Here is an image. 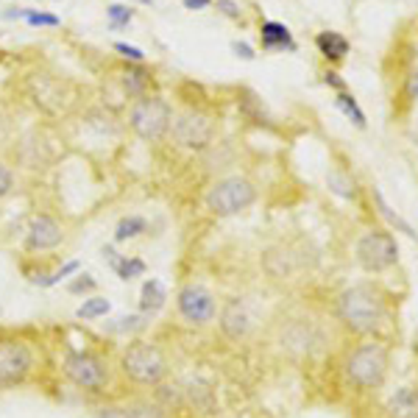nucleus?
<instances>
[{"mask_svg": "<svg viewBox=\"0 0 418 418\" xmlns=\"http://www.w3.org/2000/svg\"><path fill=\"white\" fill-rule=\"evenodd\" d=\"M65 376L78 388H103L106 382V368L101 362V357L89 354V351H72L65 360Z\"/></svg>", "mask_w": 418, "mask_h": 418, "instance_id": "9b49d317", "label": "nucleus"}, {"mask_svg": "<svg viewBox=\"0 0 418 418\" xmlns=\"http://www.w3.org/2000/svg\"><path fill=\"white\" fill-rule=\"evenodd\" d=\"M123 84H126V89L132 92V95H145V89H148V72H142V70H129L126 72V78H123Z\"/></svg>", "mask_w": 418, "mask_h": 418, "instance_id": "b1692460", "label": "nucleus"}, {"mask_svg": "<svg viewBox=\"0 0 418 418\" xmlns=\"http://www.w3.org/2000/svg\"><path fill=\"white\" fill-rule=\"evenodd\" d=\"M385 416L388 418H418V388L405 385L399 388L388 402H385Z\"/></svg>", "mask_w": 418, "mask_h": 418, "instance_id": "4468645a", "label": "nucleus"}, {"mask_svg": "<svg viewBox=\"0 0 418 418\" xmlns=\"http://www.w3.org/2000/svg\"><path fill=\"white\" fill-rule=\"evenodd\" d=\"M173 139L182 145V148H190V151H201L207 148L212 137H215V120L204 115V112H182L176 120H173Z\"/></svg>", "mask_w": 418, "mask_h": 418, "instance_id": "6e6552de", "label": "nucleus"}, {"mask_svg": "<svg viewBox=\"0 0 418 418\" xmlns=\"http://www.w3.org/2000/svg\"><path fill=\"white\" fill-rule=\"evenodd\" d=\"M62 243V226L51 215H39L28 226V248L31 251H48Z\"/></svg>", "mask_w": 418, "mask_h": 418, "instance_id": "ddd939ff", "label": "nucleus"}, {"mask_svg": "<svg viewBox=\"0 0 418 418\" xmlns=\"http://www.w3.org/2000/svg\"><path fill=\"white\" fill-rule=\"evenodd\" d=\"M129 123L142 139H162L170 126H173V112L170 103L159 95H142L134 101L132 112H129Z\"/></svg>", "mask_w": 418, "mask_h": 418, "instance_id": "7ed1b4c3", "label": "nucleus"}, {"mask_svg": "<svg viewBox=\"0 0 418 418\" xmlns=\"http://www.w3.org/2000/svg\"><path fill=\"white\" fill-rule=\"evenodd\" d=\"M31 25H59V17H53V14H39V11H25L23 14Z\"/></svg>", "mask_w": 418, "mask_h": 418, "instance_id": "a878e982", "label": "nucleus"}, {"mask_svg": "<svg viewBox=\"0 0 418 418\" xmlns=\"http://www.w3.org/2000/svg\"><path fill=\"white\" fill-rule=\"evenodd\" d=\"M78 268H81V265H78V260H72V262H68V265H62V268H59V271H56L51 279H45V284H48V287H51V284H59L62 279H68L70 274H75Z\"/></svg>", "mask_w": 418, "mask_h": 418, "instance_id": "bb28decb", "label": "nucleus"}, {"mask_svg": "<svg viewBox=\"0 0 418 418\" xmlns=\"http://www.w3.org/2000/svg\"><path fill=\"white\" fill-rule=\"evenodd\" d=\"M257 201V187L248 182V179H240V176H232V179H223L217 182L207 196V207L212 215L217 217H232V215H240Z\"/></svg>", "mask_w": 418, "mask_h": 418, "instance_id": "423d86ee", "label": "nucleus"}, {"mask_svg": "<svg viewBox=\"0 0 418 418\" xmlns=\"http://www.w3.org/2000/svg\"><path fill=\"white\" fill-rule=\"evenodd\" d=\"M254 310L246 298H229L226 307L220 310V329L229 341H243L254 329Z\"/></svg>", "mask_w": 418, "mask_h": 418, "instance_id": "f8f14e48", "label": "nucleus"}, {"mask_svg": "<svg viewBox=\"0 0 418 418\" xmlns=\"http://www.w3.org/2000/svg\"><path fill=\"white\" fill-rule=\"evenodd\" d=\"M109 310H112V304H109L106 298H87V301L75 310V315L84 318V321H95V318H103Z\"/></svg>", "mask_w": 418, "mask_h": 418, "instance_id": "aec40b11", "label": "nucleus"}, {"mask_svg": "<svg viewBox=\"0 0 418 418\" xmlns=\"http://www.w3.org/2000/svg\"><path fill=\"white\" fill-rule=\"evenodd\" d=\"M217 8H220L226 17H232V20H240V8H237L232 0H217Z\"/></svg>", "mask_w": 418, "mask_h": 418, "instance_id": "2f4dec72", "label": "nucleus"}, {"mask_svg": "<svg viewBox=\"0 0 418 418\" xmlns=\"http://www.w3.org/2000/svg\"><path fill=\"white\" fill-rule=\"evenodd\" d=\"M6 137V120H3V112H0V139Z\"/></svg>", "mask_w": 418, "mask_h": 418, "instance_id": "c9c22d12", "label": "nucleus"}, {"mask_svg": "<svg viewBox=\"0 0 418 418\" xmlns=\"http://www.w3.org/2000/svg\"><path fill=\"white\" fill-rule=\"evenodd\" d=\"M34 365V354L28 343L14 338H0V388H11L25 379Z\"/></svg>", "mask_w": 418, "mask_h": 418, "instance_id": "1a4fd4ad", "label": "nucleus"}, {"mask_svg": "<svg viewBox=\"0 0 418 418\" xmlns=\"http://www.w3.org/2000/svg\"><path fill=\"white\" fill-rule=\"evenodd\" d=\"M357 262L368 274H382L399 262V243L388 229H371L357 240Z\"/></svg>", "mask_w": 418, "mask_h": 418, "instance_id": "39448f33", "label": "nucleus"}, {"mask_svg": "<svg viewBox=\"0 0 418 418\" xmlns=\"http://www.w3.org/2000/svg\"><path fill=\"white\" fill-rule=\"evenodd\" d=\"M115 51L120 53V56H126V59H132V62H142V51L134 48V45H126V42H118L115 45Z\"/></svg>", "mask_w": 418, "mask_h": 418, "instance_id": "cd10ccee", "label": "nucleus"}, {"mask_svg": "<svg viewBox=\"0 0 418 418\" xmlns=\"http://www.w3.org/2000/svg\"><path fill=\"white\" fill-rule=\"evenodd\" d=\"M416 142H418V126H416Z\"/></svg>", "mask_w": 418, "mask_h": 418, "instance_id": "e433bc0d", "label": "nucleus"}, {"mask_svg": "<svg viewBox=\"0 0 418 418\" xmlns=\"http://www.w3.org/2000/svg\"><path fill=\"white\" fill-rule=\"evenodd\" d=\"M132 17H134V11H132V8L120 6V3L109 6V20H112V25H115V28H120V25H129V23H132Z\"/></svg>", "mask_w": 418, "mask_h": 418, "instance_id": "393cba45", "label": "nucleus"}, {"mask_svg": "<svg viewBox=\"0 0 418 418\" xmlns=\"http://www.w3.org/2000/svg\"><path fill=\"white\" fill-rule=\"evenodd\" d=\"M232 51H234L237 56H243V59H254V51H251L246 42H232Z\"/></svg>", "mask_w": 418, "mask_h": 418, "instance_id": "473e14b6", "label": "nucleus"}, {"mask_svg": "<svg viewBox=\"0 0 418 418\" xmlns=\"http://www.w3.org/2000/svg\"><path fill=\"white\" fill-rule=\"evenodd\" d=\"M176 307L190 327H207L217 315V301L204 284H184L176 296Z\"/></svg>", "mask_w": 418, "mask_h": 418, "instance_id": "0eeeda50", "label": "nucleus"}, {"mask_svg": "<svg viewBox=\"0 0 418 418\" xmlns=\"http://www.w3.org/2000/svg\"><path fill=\"white\" fill-rule=\"evenodd\" d=\"M327 184H329V190L332 193H338V196H343V198H351L354 196V182L343 176V173H338V170H332L329 176H327Z\"/></svg>", "mask_w": 418, "mask_h": 418, "instance_id": "4be33fe9", "label": "nucleus"}, {"mask_svg": "<svg viewBox=\"0 0 418 418\" xmlns=\"http://www.w3.org/2000/svg\"><path fill=\"white\" fill-rule=\"evenodd\" d=\"M84 290H95V279L81 277L78 281H72V284H70V293H84Z\"/></svg>", "mask_w": 418, "mask_h": 418, "instance_id": "7c9ffc66", "label": "nucleus"}, {"mask_svg": "<svg viewBox=\"0 0 418 418\" xmlns=\"http://www.w3.org/2000/svg\"><path fill=\"white\" fill-rule=\"evenodd\" d=\"M405 89H407V98H413L418 103V70H413L410 75H407V81H405Z\"/></svg>", "mask_w": 418, "mask_h": 418, "instance_id": "c85d7f7f", "label": "nucleus"}, {"mask_svg": "<svg viewBox=\"0 0 418 418\" xmlns=\"http://www.w3.org/2000/svg\"><path fill=\"white\" fill-rule=\"evenodd\" d=\"M11 184H14V179H11V170L0 165V198H3V196L11 190Z\"/></svg>", "mask_w": 418, "mask_h": 418, "instance_id": "c756f323", "label": "nucleus"}, {"mask_svg": "<svg viewBox=\"0 0 418 418\" xmlns=\"http://www.w3.org/2000/svg\"><path fill=\"white\" fill-rule=\"evenodd\" d=\"M338 109L346 115L357 129H365V115H362V109L357 106V101H354L348 92H338Z\"/></svg>", "mask_w": 418, "mask_h": 418, "instance_id": "412c9836", "label": "nucleus"}, {"mask_svg": "<svg viewBox=\"0 0 418 418\" xmlns=\"http://www.w3.org/2000/svg\"><path fill=\"white\" fill-rule=\"evenodd\" d=\"M115 271H118V277L123 279V281H132V279H137L145 274V262L137 260V257H132V260H120V262L115 265Z\"/></svg>", "mask_w": 418, "mask_h": 418, "instance_id": "5701e85b", "label": "nucleus"}, {"mask_svg": "<svg viewBox=\"0 0 418 418\" xmlns=\"http://www.w3.org/2000/svg\"><path fill=\"white\" fill-rule=\"evenodd\" d=\"M262 48L265 51H293L296 42L281 23H262Z\"/></svg>", "mask_w": 418, "mask_h": 418, "instance_id": "f3484780", "label": "nucleus"}, {"mask_svg": "<svg viewBox=\"0 0 418 418\" xmlns=\"http://www.w3.org/2000/svg\"><path fill=\"white\" fill-rule=\"evenodd\" d=\"M388 365H391V351L385 348V343L362 341L346 354L343 376L357 391H376L388 376Z\"/></svg>", "mask_w": 418, "mask_h": 418, "instance_id": "f03ea898", "label": "nucleus"}, {"mask_svg": "<svg viewBox=\"0 0 418 418\" xmlns=\"http://www.w3.org/2000/svg\"><path fill=\"white\" fill-rule=\"evenodd\" d=\"M324 81H327L329 87H335V89H341V92L346 89V81H343V78H338V72H327V75H324Z\"/></svg>", "mask_w": 418, "mask_h": 418, "instance_id": "72a5a7b5", "label": "nucleus"}, {"mask_svg": "<svg viewBox=\"0 0 418 418\" xmlns=\"http://www.w3.org/2000/svg\"><path fill=\"white\" fill-rule=\"evenodd\" d=\"M165 301H167L165 284H162L159 279H148V281L142 284V293H139V310H142L145 315H153V312H159V310L165 307Z\"/></svg>", "mask_w": 418, "mask_h": 418, "instance_id": "dca6fc26", "label": "nucleus"}, {"mask_svg": "<svg viewBox=\"0 0 418 418\" xmlns=\"http://www.w3.org/2000/svg\"><path fill=\"white\" fill-rule=\"evenodd\" d=\"M212 0H184V6L187 8H193V11H201V8H207Z\"/></svg>", "mask_w": 418, "mask_h": 418, "instance_id": "f704fd0d", "label": "nucleus"}, {"mask_svg": "<svg viewBox=\"0 0 418 418\" xmlns=\"http://www.w3.org/2000/svg\"><path fill=\"white\" fill-rule=\"evenodd\" d=\"M120 365H123L126 376L139 385H159L167 374V360H165L162 348L145 343V341H137L126 348Z\"/></svg>", "mask_w": 418, "mask_h": 418, "instance_id": "20e7f679", "label": "nucleus"}, {"mask_svg": "<svg viewBox=\"0 0 418 418\" xmlns=\"http://www.w3.org/2000/svg\"><path fill=\"white\" fill-rule=\"evenodd\" d=\"M374 201H376V207H379V215H382V217H388V223H391V226H396L399 232H405L407 237H413V240H416V232H413V226H410L407 220H402L396 212H391V207L385 204V198H382V193H379V190H374Z\"/></svg>", "mask_w": 418, "mask_h": 418, "instance_id": "6ab92c4d", "label": "nucleus"}, {"mask_svg": "<svg viewBox=\"0 0 418 418\" xmlns=\"http://www.w3.org/2000/svg\"><path fill=\"white\" fill-rule=\"evenodd\" d=\"M145 229H148V223H145L139 215H129V217H123V220L118 223V229H115V240H118V243H123V240L139 237Z\"/></svg>", "mask_w": 418, "mask_h": 418, "instance_id": "a211bd4d", "label": "nucleus"}, {"mask_svg": "<svg viewBox=\"0 0 418 418\" xmlns=\"http://www.w3.org/2000/svg\"><path fill=\"white\" fill-rule=\"evenodd\" d=\"M338 318L351 335H379L388 321V301L368 281L351 284L338 296Z\"/></svg>", "mask_w": 418, "mask_h": 418, "instance_id": "f257e3e1", "label": "nucleus"}, {"mask_svg": "<svg viewBox=\"0 0 418 418\" xmlns=\"http://www.w3.org/2000/svg\"><path fill=\"white\" fill-rule=\"evenodd\" d=\"M279 343L287 354L293 357H310L315 348L324 343L318 327L307 318H293L281 327V335H279Z\"/></svg>", "mask_w": 418, "mask_h": 418, "instance_id": "9d476101", "label": "nucleus"}, {"mask_svg": "<svg viewBox=\"0 0 418 418\" xmlns=\"http://www.w3.org/2000/svg\"><path fill=\"white\" fill-rule=\"evenodd\" d=\"M315 45H318L321 56L329 59V62H341L348 53V39L343 34H338V31H321L315 37Z\"/></svg>", "mask_w": 418, "mask_h": 418, "instance_id": "2eb2a0df", "label": "nucleus"}]
</instances>
